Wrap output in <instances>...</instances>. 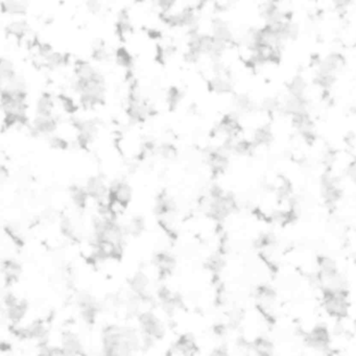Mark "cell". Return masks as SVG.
<instances>
[{
    "label": "cell",
    "mask_w": 356,
    "mask_h": 356,
    "mask_svg": "<svg viewBox=\"0 0 356 356\" xmlns=\"http://www.w3.org/2000/svg\"><path fill=\"white\" fill-rule=\"evenodd\" d=\"M322 196L326 205L330 208L335 206L342 197V190L336 180L329 174H324L321 179Z\"/></svg>",
    "instance_id": "cell-3"
},
{
    "label": "cell",
    "mask_w": 356,
    "mask_h": 356,
    "mask_svg": "<svg viewBox=\"0 0 356 356\" xmlns=\"http://www.w3.org/2000/svg\"><path fill=\"white\" fill-rule=\"evenodd\" d=\"M213 37L224 43H229L232 41V34L228 26L224 21L216 20L213 23Z\"/></svg>",
    "instance_id": "cell-10"
},
{
    "label": "cell",
    "mask_w": 356,
    "mask_h": 356,
    "mask_svg": "<svg viewBox=\"0 0 356 356\" xmlns=\"http://www.w3.org/2000/svg\"><path fill=\"white\" fill-rule=\"evenodd\" d=\"M4 7L6 8L5 10H7L8 12H10L12 14L23 13L26 10L23 4H21V3H8V4H4Z\"/></svg>",
    "instance_id": "cell-21"
},
{
    "label": "cell",
    "mask_w": 356,
    "mask_h": 356,
    "mask_svg": "<svg viewBox=\"0 0 356 356\" xmlns=\"http://www.w3.org/2000/svg\"><path fill=\"white\" fill-rule=\"evenodd\" d=\"M255 354L257 356H273L274 355V345L266 338H258L254 341L252 346Z\"/></svg>",
    "instance_id": "cell-9"
},
{
    "label": "cell",
    "mask_w": 356,
    "mask_h": 356,
    "mask_svg": "<svg viewBox=\"0 0 356 356\" xmlns=\"http://www.w3.org/2000/svg\"><path fill=\"white\" fill-rule=\"evenodd\" d=\"M8 31L11 35H14L16 37H22L24 36L27 32V24L22 21H15L10 24Z\"/></svg>",
    "instance_id": "cell-17"
},
{
    "label": "cell",
    "mask_w": 356,
    "mask_h": 356,
    "mask_svg": "<svg viewBox=\"0 0 356 356\" xmlns=\"http://www.w3.org/2000/svg\"><path fill=\"white\" fill-rule=\"evenodd\" d=\"M235 103H236V106L240 110H244V111H250L254 107V104L250 99V97L247 95H244V94L237 95V97L235 98Z\"/></svg>",
    "instance_id": "cell-19"
},
{
    "label": "cell",
    "mask_w": 356,
    "mask_h": 356,
    "mask_svg": "<svg viewBox=\"0 0 356 356\" xmlns=\"http://www.w3.org/2000/svg\"><path fill=\"white\" fill-rule=\"evenodd\" d=\"M276 243V238L273 234L271 233H264L261 234L255 241V246L258 249L265 250L274 247V244Z\"/></svg>",
    "instance_id": "cell-14"
},
{
    "label": "cell",
    "mask_w": 356,
    "mask_h": 356,
    "mask_svg": "<svg viewBox=\"0 0 356 356\" xmlns=\"http://www.w3.org/2000/svg\"><path fill=\"white\" fill-rule=\"evenodd\" d=\"M158 268L162 273H170L174 268V260L172 257L166 254H162L158 257Z\"/></svg>",
    "instance_id": "cell-15"
},
{
    "label": "cell",
    "mask_w": 356,
    "mask_h": 356,
    "mask_svg": "<svg viewBox=\"0 0 356 356\" xmlns=\"http://www.w3.org/2000/svg\"><path fill=\"white\" fill-rule=\"evenodd\" d=\"M273 141V132L269 124L261 125L256 129L253 135V143L255 146L269 145Z\"/></svg>",
    "instance_id": "cell-7"
},
{
    "label": "cell",
    "mask_w": 356,
    "mask_h": 356,
    "mask_svg": "<svg viewBox=\"0 0 356 356\" xmlns=\"http://www.w3.org/2000/svg\"><path fill=\"white\" fill-rule=\"evenodd\" d=\"M355 326H356V319H355Z\"/></svg>",
    "instance_id": "cell-26"
},
{
    "label": "cell",
    "mask_w": 356,
    "mask_h": 356,
    "mask_svg": "<svg viewBox=\"0 0 356 356\" xmlns=\"http://www.w3.org/2000/svg\"><path fill=\"white\" fill-rule=\"evenodd\" d=\"M307 101L305 97H289L284 106L285 112L289 115L295 116L301 113L307 112Z\"/></svg>",
    "instance_id": "cell-6"
},
{
    "label": "cell",
    "mask_w": 356,
    "mask_h": 356,
    "mask_svg": "<svg viewBox=\"0 0 356 356\" xmlns=\"http://www.w3.org/2000/svg\"><path fill=\"white\" fill-rule=\"evenodd\" d=\"M305 344L320 352H325L330 346V333L324 325L316 326L310 332L306 333L304 338Z\"/></svg>",
    "instance_id": "cell-2"
},
{
    "label": "cell",
    "mask_w": 356,
    "mask_h": 356,
    "mask_svg": "<svg viewBox=\"0 0 356 356\" xmlns=\"http://www.w3.org/2000/svg\"><path fill=\"white\" fill-rule=\"evenodd\" d=\"M4 273L6 274L8 279H15L18 277V275L20 273L19 265L16 264L15 262L6 263L5 268H4Z\"/></svg>",
    "instance_id": "cell-20"
},
{
    "label": "cell",
    "mask_w": 356,
    "mask_h": 356,
    "mask_svg": "<svg viewBox=\"0 0 356 356\" xmlns=\"http://www.w3.org/2000/svg\"><path fill=\"white\" fill-rule=\"evenodd\" d=\"M160 152L165 158H173L175 156V148L170 144H165L160 147Z\"/></svg>",
    "instance_id": "cell-23"
},
{
    "label": "cell",
    "mask_w": 356,
    "mask_h": 356,
    "mask_svg": "<svg viewBox=\"0 0 356 356\" xmlns=\"http://www.w3.org/2000/svg\"><path fill=\"white\" fill-rule=\"evenodd\" d=\"M287 89L291 96L304 97V92L306 90V82L302 77L296 75L287 85Z\"/></svg>",
    "instance_id": "cell-11"
},
{
    "label": "cell",
    "mask_w": 356,
    "mask_h": 356,
    "mask_svg": "<svg viewBox=\"0 0 356 356\" xmlns=\"http://www.w3.org/2000/svg\"><path fill=\"white\" fill-rule=\"evenodd\" d=\"M211 356H229V353L225 348H218L212 352Z\"/></svg>",
    "instance_id": "cell-24"
},
{
    "label": "cell",
    "mask_w": 356,
    "mask_h": 356,
    "mask_svg": "<svg viewBox=\"0 0 356 356\" xmlns=\"http://www.w3.org/2000/svg\"><path fill=\"white\" fill-rule=\"evenodd\" d=\"M317 263L319 269V279L323 283H327L340 275L338 264L332 258L321 255L318 257Z\"/></svg>",
    "instance_id": "cell-4"
},
{
    "label": "cell",
    "mask_w": 356,
    "mask_h": 356,
    "mask_svg": "<svg viewBox=\"0 0 356 356\" xmlns=\"http://www.w3.org/2000/svg\"><path fill=\"white\" fill-rule=\"evenodd\" d=\"M140 323L146 337L150 339H159L163 335V327L160 321L151 314H144L140 318Z\"/></svg>",
    "instance_id": "cell-5"
},
{
    "label": "cell",
    "mask_w": 356,
    "mask_h": 356,
    "mask_svg": "<svg viewBox=\"0 0 356 356\" xmlns=\"http://www.w3.org/2000/svg\"><path fill=\"white\" fill-rule=\"evenodd\" d=\"M277 297L275 289L268 285H260L256 289V298L260 305H271Z\"/></svg>",
    "instance_id": "cell-8"
},
{
    "label": "cell",
    "mask_w": 356,
    "mask_h": 356,
    "mask_svg": "<svg viewBox=\"0 0 356 356\" xmlns=\"http://www.w3.org/2000/svg\"><path fill=\"white\" fill-rule=\"evenodd\" d=\"M131 285L133 291H134L137 295H143L148 286V279L143 274H137L133 280L131 281Z\"/></svg>",
    "instance_id": "cell-12"
},
{
    "label": "cell",
    "mask_w": 356,
    "mask_h": 356,
    "mask_svg": "<svg viewBox=\"0 0 356 356\" xmlns=\"http://www.w3.org/2000/svg\"><path fill=\"white\" fill-rule=\"evenodd\" d=\"M210 84L212 86L213 90L216 92H219V93H226V92H230L232 90V86H231L230 82H228L227 80L222 79V78H216Z\"/></svg>",
    "instance_id": "cell-16"
},
{
    "label": "cell",
    "mask_w": 356,
    "mask_h": 356,
    "mask_svg": "<svg viewBox=\"0 0 356 356\" xmlns=\"http://www.w3.org/2000/svg\"><path fill=\"white\" fill-rule=\"evenodd\" d=\"M116 58H117V61L120 65L122 66H125V67H129V66L131 65L132 63V58L131 56L128 54V52H125L124 49H119L116 54Z\"/></svg>",
    "instance_id": "cell-22"
},
{
    "label": "cell",
    "mask_w": 356,
    "mask_h": 356,
    "mask_svg": "<svg viewBox=\"0 0 356 356\" xmlns=\"http://www.w3.org/2000/svg\"><path fill=\"white\" fill-rule=\"evenodd\" d=\"M323 306L326 313L332 318L338 320L347 318L350 308L348 291L323 288Z\"/></svg>",
    "instance_id": "cell-1"
},
{
    "label": "cell",
    "mask_w": 356,
    "mask_h": 356,
    "mask_svg": "<svg viewBox=\"0 0 356 356\" xmlns=\"http://www.w3.org/2000/svg\"><path fill=\"white\" fill-rule=\"evenodd\" d=\"M336 80H337V78H336V74H335V73H330V72H326V71L319 70V71L317 72L315 82H316L319 86H321L322 88L327 89V88H330L333 84H335Z\"/></svg>",
    "instance_id": "cell-13"
},
{
    "label": "cell",
    "mask_w": 356,
    "mask_h": 356,
    "mask_svg": "<svg viewBox=\"0 0 356 356\" xmlns=\"http://www.w3.org/2000/svg\"><path fill=\"white\" fill-rule=\"evenodd\" d=\"M348 174L351 177V180L356 184V164H354V165L349 167Z\"/></svg>",
    "instance_id": "cell-25"
},
{
    "label": "cell",
    "mask_w": 356,
    "mask_h": 356,
    "mask_svg": "<svg viewBox=\"0 0 356 356\" xmlns=\"http://www.w3.org/2000/svg\"><path fill=\"white\" fill-rule=\"evenodd\" d=\"M143 227H144L143 219L139 218V217H135V218H133L131 220V222L128 226L126 231L130 232L133 235H138V234H140L142 232Z\"/></svg>",
    "instance_id": "cell-18"
}]
</instances>
